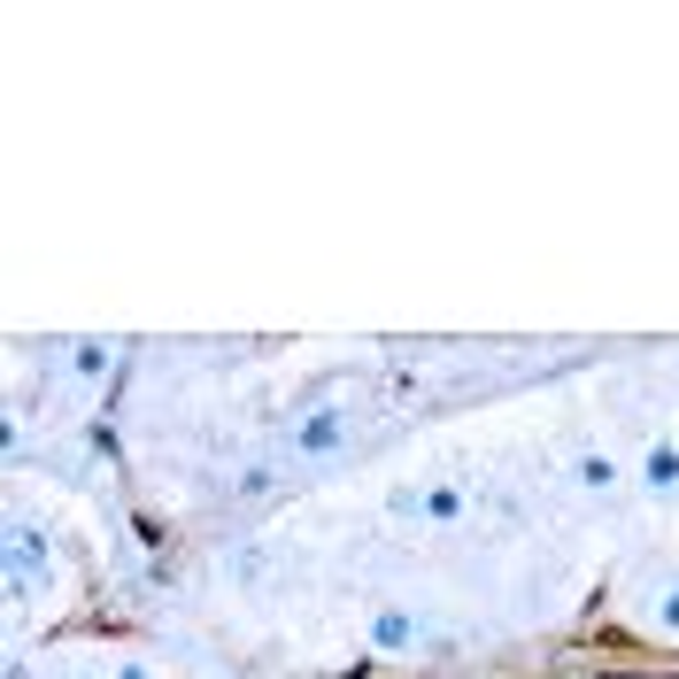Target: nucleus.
<instances>
[{"label":"nucleus","mask_w":679,"mask_h":679,"mask_svg":"<svg viewBox=\"0 0 679 679\" xmlns=\"http://www.w3.org/2000/svg\"><path fill=\"white\" fill-rule=\"evenodd\" d=\"M347 440H355V409H340V402H333V409H302V417L286 425V456H294V464L340 456Z\"/></svg>","instance_id":"obj_1"},{"label":"nucleus","mask_w":679,"mask_h":679,"mask_svg":"<svg viewBox=\"0 0 679 679\" xmlns=\"http://www.w3.org/2000/svg\"><path fill=\"white\" fill-rule=\"evenodd\" d=\"M425 641H433V634H425V618H417V610H402V602L371 618V649H378V657H417Z\"/></svg>","instance_id":"obj_2"},{"label":"nucleus","mask_w":679,"mask_h":679,"mask_svg":"<svg viewBox=\"0 0 679 679\" xmlns=\"http://www.w3.org/2000/svg\"><path fill=\"white\" fill-rule=\"evenodd\" d=\"M472 509V487H425V495H394V517H425V525H456Z\"/></svg>","instance_id":"obj_3"},{"label":"nucleus","mask_w":679,"mask_h":679,"mask_svg":"<svg viewBox=\"0 0 679 679\" xmlns=\"http://www.w3.org/2000/svg\"><path fill=\"white\" fill-rule=\"evenodd\" d=\"M641 487H649L657 503H672V495H679V448H672V440H649V448H641Z\"/></svg>","instance_id":"obj_4"},{"label":"nucleus","mask_w":679,"mask_h":679,"mask_svg":"<svg viewBox=\"0 0 679 679\" xmlns=\"http://www.w3.org/2000/svg\"><path fill=\"white\" fill-rule=\"evenodd\" d=\"M579 487H587V495H618V487H626V464H618L610 448H587V456H579Z\"/></svg>","instance_id":"obj_5"},{"label":"nucleus","mask_w":679,"mask_h":679,"mask_svg":"<svg viewBox=\"0 0 679 679\" xmlns=\"http://www.w3.org/2000/svg\"><path fill=\"white\" fill-rule=\"evenodd\" d=\"M39 556H47V540H39L31 525H16V533H8V564H16V571H31Z\"/></svg>","instance_id":"obj_6"},{"label":"nucleus","mask_w":679,"mask_h":679,"mask_svg":"<svg viewBox=\"0 0 679 679\" xmlns=\"http://www.w3.org/2000/svg\"><path fill=\"white\" fill-rule=\"evenodd\" d=\"M271 487H278V464H247L240 472V495H271Z\"/></svg>","instance_id":"obj_7"},{"label":"nucleus","mask_w":679,"mask_h":679,"mask_svg":"<svg viewBox=\"0 0 679 679\" xmlns=\"http://www.w3.org/2000/svg\"><path fill=\"white\" fill-rule=\"evenodd\" d=\"M78 371H85V378H101V371H109V347H101V340H85V347H78Z\"/></svg>","instance_id":"obj_8"},{"label":"nucleus","mask_w":679,"mask_h":679,"mask_svg":"<svg viewBox=\"0 0 679 679\" xmlns=\"http://www.w3.org/2000/svg\"><path fill=\"white\" fill-rule=\"evenodd\" d=\"M657 626H665V634H679V587H665V595H657Z\"/></svg>","instance_id":"obj_9"},{"label":"nucleus","mask_w":679,"mask_h":679,"mask_svg":"<svg viewBox=\"0 0 679 679\" xmlns=\"http://www.w3.org/2000/svg\"><path fill=\"white\" fill-rule=\"evenodd\" d=\"M116 679H155V672H148V665H124V672H116Z\"/></svg>","instance_id":"obj_10"}]
</instances>
